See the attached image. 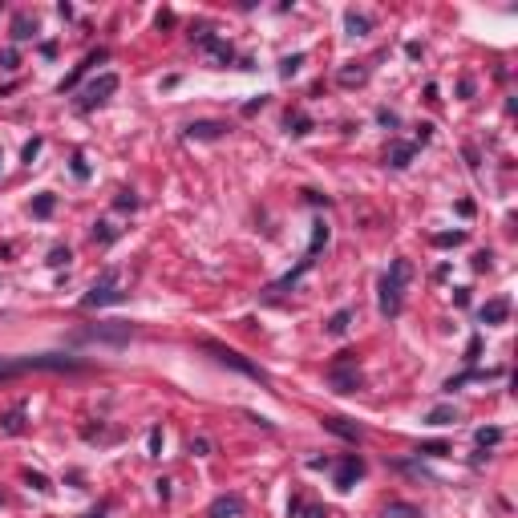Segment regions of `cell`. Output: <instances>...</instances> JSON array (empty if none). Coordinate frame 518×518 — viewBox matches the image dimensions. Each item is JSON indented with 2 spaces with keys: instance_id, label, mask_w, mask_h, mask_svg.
Listing matches in <instances>:
<instances>
[{
  "instance_id": "39",
  "label": "cell",
  "mask_w": 518,
  "mask_h": 518,
  "mask_svg": "<svg viewBox=\"0 0 518 518\" xmlns=\"http://www.w3.org/2000/svg\"><path fill=\"white\" fill-rule=\"evenodd\" d=\"M474 267H478V271H486V267H490V252H478V255H474Z\"/></svg>"
},
{
  "instance_id": "27",
  "label": "cell",
  "mask_w": 518,
  "mask_h": 518,
  "mask_svg": "<svg viewBox=\"0 0 518 518\" xmlns=\"http://www.w3.org/2000/svg\"><path fill=\"white\" fill-rule=\"evenodd\" d=\"M288 130L296 134V138H300V134H308V130H312V122H308L304 114H296V118H288Z\"/></svg>"
},
{
  "instance_id": "25",
  "label": "cell",
  "mask_w": 518,
  "mask_h": 518,
  "mask_svg": "<svg viewBox=\"0 0 518 518\" xmlns=\"http://www.w3.org/2000/svg\"><path fill=\"white\" fill-rule=\"evenodd\" d=\"M300 65H304V53H291V57H284V61H279V77L300 73Z\"/></svg>"
},
{
  "instance_id": "33",
  "label": "cell",
  "mask_w": 518,
  "mask_h": 518,
  "mask_svg": "<svg viewBox=\"0 0 518 518\" xmlns=\"http://www.w3.org/2000/svg\"><path fill=\"white\" fill-rule=\"evenodd\" d=\"M190 454H195V457H207V454H211V442H207V437L190 442Z\"/></svg>"
},
{
  "instance_id": "35",
  "label": "cell",
  "mask_w": 518,
  "mask_h": 518,
  "mask_svg": "<svg viewBox=\"0 0 518 518\" xmlns=\"http://www.w3.org/2000/svg\"><path fill=\"white\" fill-rule=\"evenodd\" d=\"M264 105H267V98H264V93H259V98H255V101H247V105H243V114L252 118V114H259Z\"/></svg>"
},
{
  "instance_id": "26",
  "label": "cell",
  "mask_w": 518,
  "mask_h": 518,
  "mask_svg": "<svg viewBox=\"0 0 518 518\" xmlns=\"http://www.w3.org/2000/svg\"><path fill=\"white\" fill-rule=\"evenodd\" d=\"M425 421H430V425H450V421H457V413H454V409H445V405H442V409H433V413H430V418H425Z\"/></svg>"
},
{
  "instance_id": "36",
  "label": "cell",
  "mask_w": 518,
  "mask_h": 518,
  "mask_svg": "<svg viewBox=\"0 0 518 518\" xmlns=\"http://www.w3.org/2000/svg\"><path fill=\"white\" fill-rule=\"evenodd\" d=\"M73 175L77 178H89V166H86V158H81V154H73Z\"/></svg>"
},
{
  "instance_id": "23",
  "label": "cell",
  "mask_w": 518,
  "mask_h": 518,
  "mask_svg": "<svg viewBox=\"0 0 518 518\" xmlns=\"http://www.w3.org/2000/svg\"><path fill=\"white\" fill-rule=\"evenodd\" d=\"M53 207H57V199H53V195H37V199H33V215H37V219H49Z\"/></svg>"
},
{
  "instance_id": "32",
  "label": "cell",
  "mask_w": 518,
  "mask_h": 518,
  "mask_svg": "<svg viewBox=\"0 0 518 518\" xmlns=\"http://www.w3.org/2000/svg\"><path fill=\"white\" fill-rule=\"evenodd\" d=\"M29 486H33V490H41V494H45V490H53L45 474H29Z\"/></svg>"
},
{
  "instance_id": "13",
  "label": "cell",
  "mask_w": 518,
  "mask_h": 518,
  "mask_svg": "<svg viewBox=\"0 0 518 518\" xmlns=\"http://www.w3.org/2000/svg\"><path fill=\"white\" fill-rule=\"evenodd\" d=\"M478 316H482V324H502V320L510 316V300H506V296H498V300H490L486 308H482Z\"/></svg>"
},
{
  "instance_id": "17",
  "label": "cell",
  "mask_w": 518,
  "mask_h": 518,
  "mask_svg": "<svg viewBox=\"0 0 518 518\" xmlns=\"http://www.w3.org/2000/svg\"><path fill=\"white\" fill-rule=\"evenodd\" d=\"M328 243V223L320 219V223H312V243H308V259H316V252Z\"/></svg>"
},
{
  "instance_id": "41",
  "label": "cell",
  "mask_w": 518,
  "mask_h": 518,
  "mask_svg": "<svg viewBox=\"0 0 518 518\" xmlns=\"http://www.w3.org/2000/svg\"><path fill=\"white\" fill-rule=\"evenodd\" d=\"M0 65H9V69H13V65H16V49H4V53H0Z\"/></svg>"
},
{
  "instance_id": "19",
  "label": "cell",
  "mask_w": 518,
  "mask_h": 518,
  "mask_svg": "<svg viewBox=\"0 0 518 518\" xmlns=\"http://www.w3.org/2000/svg\"><path fill=\"white\" fill-rule=\"evenodd\" d=\"M344 25H348V37H365V33H368V16L344 13Z\"/></svg>"
},
{
  "instance_id": "12",
  "label": "cell",
  "mask_w": 518,
  "mask_h": 518,
  "mask_svg": "<svg viewBox=\"0 0 518 518\" xmlns=\"http://www.w3.org/2000/svg\"><path fill=\"white\" fill-rule=\"evenodd\" d=\"M98 61H105V49H93V53H89L86 61H81V65H77V69H73V73H69V77H65V81H61V93H65V89H73L77 81H81V77H86V73H89V69H93V65H98Z\"/></svg>"
},
{
  "instance_id": "20",
  "label": "cell",
  "mask_w": 518,
  "mask_h": 518,
  "mask_svg": "<svg viewBox=\"0 0 518 518\" xmlns=\"http://www.w3.org/2000/svg\"><path fill=\"white\" fill-rule=\"evenodd\" d=\"M33 33H37V21H29V16L21 13V16L13 21V37H16V41H29Z\"/></svg>"
},
{
  "instance_id": "22",
  "label": "cell",
  "mask_w": 518,
  "mask_h": 518,
  "mask_svg": "<svg viewBox=\"0 0 518 518\" xmlns=\"http://www.w3.org/2000/svg\"><path fill=\"white\" fill-rule=\"evenodd\" d=\"M474 442L478 445H498L502 442V430H498V425H482V430L474 433Z\"/></svg>"
},
{
  "instance_id": "29",
  "label": "cell",
  "mask_w": 518,
  "mask_h": 518,
  "mask_svg": "<svg viewBox=\"0 0 518 518\" xmlns=\"http://www.w3.org/2000/svg\"><path fill=\"white\" fill-rule=\"evenodd\" d=\"M418 454H430V457H442V454H450V445H445V442H425V445H421V450H418Z\"/></svg>"
},
{
  "instance_id": "28",
  "label": "cell",
  "mask_w": 518,
  "mask_h": 518,
  "mask_svg": "<svg viewBox=\"0 0 518 518\" xmlns=\"http://www.w3.org/2000/svg\"><path fill=\"white\" fill-rule=\"evenodd\" d=\"M114 207H118V211H134V207H138V199H134V190H122V195L114 199Z\"/></svg>"
},
{
  "instance_id": "38",
  "label": "cell",
  "mask_w": 518,
  "mask_h": 518,
  "mask_svg": "<svg viewBox=\"0 0 518 518\" xmlns=\"http://www.w3.org/2000/svg\"><path fill=\"white\" fill-rule=\"evenodd\" d=\"M37 154H41V138H33V142H29V146H25V162H33Z\"/></svg>"
},
{
  "instance_id": "18",
  "label": "cell",
  "mask_w": 518,
  "mask_h": 518,
  "mask_svg": "<svg viewBox=\"0 0 518 518\" xmlns=\"http://www.w3.org/2000/svg\"><path fill=\"white\" fill-rule=\"evenodd\" d=\"M413 154H418V146H393V154H389V166H393V170H405Z\"/></svg>"
},
{
  "instance_id": "16",
  "label": "cell",
  "mask_w": 518,
  "mask_h": 518,
  "mask_svg": "<svg viewBox=\"0 0 518 518\" xmlns=\"http://www.w3.org/2000/svg\"><path fill=\"white\" fill-rule=\"evenodd\" d=\"M21 430H25V405H16L0 418V433H21Z\"/></svg>"
},
{
  "instance_id": "40",
  "label": "cell",
  "mask_w": 518,
  "mask_h": 518,
  "mask_svg": "<svg viewBox=\"0 0 518 518\" xmlns=\"http://www.w3.org/2000/svg\"><path fill=\"white\" fill-rule=\"evenodd\" d=\"M162 450V430H150V454H158Z\"/></svg>"
},
{
  "instance_id": "34",
  "label": "cell",
  "mask_w": 518,
  "mask_h": 518,
  "mask_svg": "<svg viewBox=\"0 0 518 518\" xmlns=\"http://www.w3.org/2000/svg\"><path fill=\"white\" fill-rule=\"evenodd\" d=\"M377 122L380 126H389V130H397V114H393V110H377Z\"/></svg>"
},
{
  "instance_id": "1",
  "label": "cell",
  "mask_w": 518,
  "mask_h": 518,
  "mask_svg": "<svg viewBox=\"0 0 518 518\" xmlns=\"http://www.w3.org/2000/svg\"><path fill=\"white\" fill-rule=\"evenodd\" d=\"M77 373L86 368L77 356H57V353H41V356H16V361H4L0 356V380L4 377H16V373Z\"/></svg>"
},
{
  "instance_id": "7",
  "label": "cell",
  "mask_w": 518,
  "mask_h": 518,
  "mask_svg": "<svg viewBox=\"0 0 518 518\" xmlns=\"http://www.w3.org/2000/svg\"><path fill=\"white\" fill-rule=\"evenodd\" d=\"M332 380H336V389L341 393H353L361 385V373H356V356L353 353H341V361L332 365Z\"/></svg>"
},
{
  "instance_id": "37",
  "label": "cell",
  "mask_w": 518,
  "mask_h": 518,
  "mask_svg": "<svg viewBox=\"0 0 518 518\" xmlns=\"http://www.w3.org/2000/svg\"><path fill=\"white\" fill-rule=\"evenodd\" d=\"M478 353H482V336H474V341L466 344V361H478Z\"/></svg>"
},
{
  "instance_id": "4",
  "label": "cell",
  "mask_w": 518,
  "mask_h": 518,
  "mask_svg": "<svg viewBox=\"0 0 518 518\" xmlns=\"http://www.w3.org/2000/svg\"><path fill=\"white\" fill-rule=\"evenodd\" d=\"M122 300H126V291H118V271L105 267L101 279H93V288H89V296L81 300V308H105V304H122Z\"/></svg>"
},
{
  "instance_id": "31",
  "label": "cell",
  "mask_w": 518,
  "mask_h": 518,
  "mask_svg": "<svg viewBox=\"0 0 518 518\" xmlns=\"http://www.w3.org/2000/svg\"><path fill=\"white\" fill-rule=\"evenodd\" d=\"M49 264H53V267L69 264V247H53V252H49Z\"/></svg>"
},
{
  "instance_id": "3",
  "label": "cell",
  "mask_w": 518,
  "mask_h": 518,
  "mask_svg": "<svg viewBox=\"0 0 518 518\" xmlns=\"http://www.w3.org/2000/svg\"><path fill=\"white\" fill-rule=\"evenodd\" d=\"M202 353H211L219 361V365H227V368H235V373H243V377H252V380H259V385H267V373L259 365H252L247 356H239L235 348H227V344H219V341H202Z\"/></svg>"
},
{
  "instance_id": "14",
  "label": "cell",
  "mask_w": 518,
  "mask_h": 518,
  "mask_svg": "<svg viewBox=\"0 0 518 518\" xmlns=\"http://www.w3.org/2000/svg\"><path fill=\"white\" fill-rule=\"evenodd\" d=\"M235 514H243V502L235 494H223V498L211 502V518H235Z\"/></svg>"
},
{
  "instance_id": "30",
  "label": "cell",
  "mask_w": 518,
  "mask_h": 518,
  "mask_svg": "<svg viewBox=\"0 0 518 518\" xmlns=\"http://www.w3.org/2000/svg\"><path fill=\"white\" fill-rule=\"evenodd\" d=\"M93 239L98 243H114V227H110V223H98V227H93Z\"/></svg>"
},
{
  "instance_id": "9",
  "label": "cell",
  "mask_w": 518,
  "mask_h": 518,
  "mask_svg": "<svg viewBox=\"0 0 518 518\" xmlns=\"http://www.w3.org/2000/svg\"><path fill=\"white\" fill-rule=\"evenodd\" d=\"M361 478H365V462H361L356 454H348L341 462V470H336V490H353Z\"/></svg>"
},
{
  "instance_id": "24",
  "label": "cell",
  "mask_w": 518,
  "mask_h": 518,
  "mask_svg": "<svg viewBox=\"0 0 518 518\" xmlns=\"http://www.w3.org/2000/svg\"><path fill=\"white\" fill-rule=\"evenodd\" d=\"M437 247H457V243H466V231H442V235H433Z\"/></svg>"
},
{
  "instance_id": "15",
  "label": "cell",
  "mask_w": 518,
  "mask_h": 518,
  "mask_svg": "<svg viewBox=\"0 0 518 518\" xmlns=\"http://www.w3.org/2000/svg\"><path fill=\"white\" fill-rule=\"evenodd\" d=\"M336 81H341V86H348V89H353V86H365V81H368V69H365V65H344L341 73H336Z\"/></svg>"
},
{
  "instance_id": "21",
  "label": "cell",
  "mask_w": 518,
  "mask_h": 518,
  "mask_svg": "<svg viewBox=\"0 0 518 518\" xmlns=\"http://www.w3.org/2000/svg\"><path fill=\"white\" fill-rule=\"evenodd\" d=\"M348 320H353V312H348V308H341V312L328 320V336H344V332H348Z\"/></svg>"
},
{
  "instance_id": "5",
  "label": "cell",
  "mask_w": 518,
  "mask_h": 518,
  "mask_svg": "<svg viewBox=\"0 0 518 518\" xmlns=\"http://www.w3.org/2000/svg\"><path fill=\"white\" fill-rule=\"evenodd\" d=\"M190 37H195V45H199V49L207 53V57H211L215 65H231V61H235V49H231L227 41L211 37L207 29H199V33H190Z\"/></svg>"
},
{
  "instance_id": "6",
  "label": "cell",
  "mask_w": 518,
  "mask_h": 518,
  "mask_svg": "<svg viewBox=\"0 0 518 518\" xmlns=\"http://www.w3.org/2000/svg\"><path fill=\"white\" fill-rule=\"evenodd\" d=\"M130 336H134V328L130 324H98V328H86V332H77V341H101V344H126Z\"/></svg>"
},
{
  "instance_id": "10",
  "label": "cell",
  "mask_w": 518,
  "mask_h": 518,
  "mask_svg": "<svg viewBox=\"0 0 518 518\" xmlns=\"http://www.w3.org/2000/svg\"><path fill=\"white\" fill-rule=\"evenodd\" d=\"M223 134H227V122H190L187 126V138H199V142L223 138Z\"/></svg>"
},
{
  "instance_id": "2",
  "label": "cell",
  "mask_w": 518,
  "mask_h": 518,
  "mask_svg": "<svg viewBox=\"0 0 518 518\" xmlns=\"http://www.w3.org/2000/svg\"><path fill=\"white\" fill-rule=\"evenodd\" d=\"M409 276H413V267H409V259H393L389 271L380 276V316H397L405 304V284H409Z\"/></svg>"
},
{
  "instance_id": "8",
  "label": "cell",
  "mask_w": 518,
  "mask_h": 518,
  "mask_svg": "<svg viewBox=\"0 0 518 518\" xmlns=\"http://www.w3.org/2000/svg\"><path fill=\"white\" fill-rule=\"evenodd\" d=\"M118 89V73H101L98 81H89L86 86V98H81V110H93V105H101V101L110 98Z\"/></svg>"
},
{
  "instance_id": "11",
  "label": "cell",
  "mask_w": 518,
  "mask_h": 518,
  "mask_svg": "<svg viewBox=\"0 0 518 518\" xmlns=\"http://www.w3.org/2000/svg\"><path fill=\"white\" fill-rule=\"evenodd\" d=\"M324 430H332L336 437H344V442H361V437H365L361 425H353V421H344V418H324Z\"/></svg>"
}]
</instances>
